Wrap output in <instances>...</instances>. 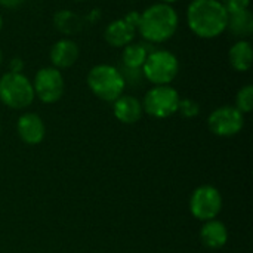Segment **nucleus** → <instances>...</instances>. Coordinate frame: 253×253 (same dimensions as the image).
I'll use <instances>...</instances> for the list:
<instances>
[{
    "mask_svg": "<svg viewBox=\"0 0 253 253\" xmlns=\"http://www.w3.org/2000/svg\"><path fill=\"white\" fill-rule=\"evenodd\" d=\"M187 24L200 39H215L227 31L228 12L219 0H193L187 9Z\"/></svg>",
    "mask_w": 253,
    "mask_h": 253,
    "instance_id": "f257e3e1",
    "label": "nucleus"
},
{
    "mask_svg": "<svg viewBox=\"0 0 253 253\" xmlns=\"http://www.w3.org/2000/svg\"><path fill=\"white\" fill-rule=\"evenodd\" d=\"M179 16L172 4L154 3L139 13L136 30L150 43H165L178 30Z\"/></svg>",
    "mask_w": 253,
    "mask_h": 253,
    "instance_id": "f03ea898",
    "label": "nucleus"
},
{
    "mask_svg": "<svg viewBox=\"0 0 253 253\" xmlns=\"http://www.w3.org/2000/svg\"><path fill=\"white\" fill-rule=\"evenodd\" d=\"M86 82L90 92L105 102H114L123 95L126 87V80L120 70L110 64H98L92 67L87 73Z\"/></svg>",
    "mask_w": 253,
    "mask_h": 253,
    "instance_id": "7ed1b4c3",
    "label": "nucleus"
},
{
    "mask_svg": "<svg viewBox=\"0 0 253 253\" xmlns=\"http://www.w3.org/2000/svg\"><path fill=\"white\" fill-rule=\"evenodd\" d=\"M33 83L22 73L7 71L0 77V101L12 110H24L34 101Z\"/></svg>",
    "mask_w": 253,
    "mask_h": 253,
    "instance_id": "20e7f679",
    "label": "nucleus"
},
{
    "mask_svg": "<svg viewBox=\"0 0 253 253\" xmlns=\"http://www.w3.org/2000/svg\"><path fill=\"white\" fill-rule=\"evenodd\" d=\"M144 77L154 86L170 84L179 71V61L175 53L166 49L148 52L147 59L142 65Z\"/></svg>",
    "mask_w": 253,
    "mask_h": 253,
    "instance_id": "39448f33",
    "label": "nucleus"
},
{
    "mask_svg": "<svg viewBox=\"0 0 253 253\" xmlns=\"http://www.w3.org/2000/svg\"><path fill=\"white\" fill-rule=\"evenodd\" d=\"M181 96L170 84L153 86L144 96L142 108L154 119H168L178 113Z\"/></svg>",
    "mask_w": 253,
    "mask_h": 253,
    "instance_id": "423d86ee",
    "label": "nucleus"
},
{
    "mask_svg": "<svg viewBox=\"0 0 253 253\" xmlns=\"http://www.w3.org/2000/svg\"><path fill=\"white\" fill-rule=\"evenodd\" d=\"M31 83L34 89V96H37L43 104H55L64 95V76L61 70L55 67L40 68Z\"/></svg>",
    "mask_w": 253,
    "mask_h": 253,
    "instance_id": "0eeeda50",
    "label": "nucleus"
},
{
    "mask_svg": "<svg viewBox=\"0 0 253 253\" xmlns=\"http://www.w3.org/2000/svg\"><path fill=\"white\" fill-rule=\"evenodd\" d=\"M222 209V196L218 188L212 185H202L196 188L190 199V212L199 221L215 219Z\"/></svg>",
    "mask_w": 253,
    "mask_h": 253,
    "instance_id": "6e6552de",
    "label": "nucleus"
},
{
    "mask_svg": "<svg viewBox=\"0 0 253 253\" xmlns=\"http://www.w3.org/2000/svg\"><path fill=\"white\" fill-rule=\"evenodd\" d=\"M208 126L212 133L222 138H230L237 135L243 129L245 114L236 107L224 105L211 113L208 119Z\"/></svg>",
    "mask_w": 253,
    "mask_h": 253,
    "instance_id": "1a4fd4ad",
    "label": "nucleus"
},
{
    "mask_svg": "<svg viewBox=\"0 0 253 253\" xmlns=\"http://www.w3.org/2000/svg\"><path fill=\"white\" fill-rule=\"evenodd\" d=\"M16 132L27 145H37L44 139L46 127L36 113H24L16 122Z\"/></svg>",
    "mask_w": 253,
    "mask_h": 253,
    "instance_id": "9d476101",
    "label": "nucleus"
},
{
    "mask_svg": "<svg viewBox=\"0 0 253 253\" xmlns=\"http://www.w3.org/2000/svg\"><path fill=\"white\" fill-rule=\"evenodd\" d=\"M79 55H80V50L76 42L70 39H61L52 46L49 58H50L52 67L58 70H65V68L73 67L77 62Z\"/></svg>",
    "mask_w": 253,
    "mask_h": 253,
    "instance_id": "9b49d317",
    "label": "nucleus"
},
{
    "mask_svg": "<svg viewBox=\"0 0 253 253\" xmlns=\"http://www.w3.org/2000/svg\"><path fill=\"white\" fill-rule=\"evenodd\" d=\"M136 28L129 24L125 18H119L111 21L104 31V39L105 42L113 46V47H125L130 44L135 39Z\"/></svg>",
    "mask_w": 253,
    "mask_h": 253,
    "instance_id": "f8f14e48",
    "label": "nucleus"
},
{
    "mask_svg": "<svg viewBox=\"0 0 253 253\" xmlns=\"http://www.w3.org/2000/svg\"><path fill=\"white\" fill-rule=\"evenodd\" d=\"M113 113L120 123L133 125L142 117L144 108L142 102L138 98L130 95H122L113 102Z\"/></svg>",
    "mask_w": 253,
    "mask_h": 253,
    "instance_id": "ddd939ff",
    "label": "nucleus"
},
{
    "mask_svg": "<svg viewBox=\"0 0 253 253\" xmlns=\"http://www.w3.org/2000/svg\"><path fill=\"white\" fill-rule=\"evenodd\" d=\"M200 240L209 249H221L228 242V230L221 221H206L200 230Z\"/></svg>",
    "mask_w": 253,
    "mask_h": 253,
    "instance_id": "4468645a",
    "label": "nucleus"
},
{
    "mask_svg": "<svg viewBox=\"0 0 253 253\" xmlns=\"http://www.w3.org/2000/svg\"><path fill=\"white\" fill-rule=\"evenodd\" d=\"M228 61H230V65L236 71L239 73L249 71L253 62V50L251 42L237 40L228 52Z\"/></svg>",
    "mask_w": 253,
    "mask_h": 253,
    "instance_id": "2eb2a0df",
    "label": "nucleus"
},
{
    "mask_svg": "<svg viewBox=\"0 0 253 253\" xmlns=\"http://www.w3.org/2000/svg\"><path fill=\"white\" fill-rule=\"evenodd\" d=\"M227 30L239 40H248L253 33V15L249 9L228 15Z\"/></svg>",
    "mask_w": 253,
    "mask_h": 253,
    "instance_id": "dca6fc26",
    "label": "nucleus"
},
{
    "mask_svg": "<svg viewBox=\"0 0 253 253\" xmlns=\"http://www.w3.org/2000/svg\"><path fill=\"white\" fill-rule=\"evenodd\" d=\"M147 55H148V50L144 44L132 42L130 44L123 47L122 61L127 70H141L147 59Z\"/></svg>",
    "mask_w": 253,
    "mask_h": 253,
    "instance_id": "f3484780",
    "label": "nucleus"
},
{
    "mask_svg": "<svg viewBox=\"0 0 253 253\" xmlns=\"http://www.w3.org/2000/svg\"><path fill=\"white\" fill-rule=\"evenodd\" d=\"M236 108L243 114L251 113L253 108V86L246 84L243 86L236 95Z\"/></svg>",
    "mask_w": 253,
    "mask_h": 253,
    "instance_id": "a211bd4d",
    "label": "nucleus"
},
{
    "mask_svg": "<svg viewBox=\"0 0 253 253\" xmlns=\"http://www.w3.org/2000/svg\"><path fill=\"white\" fill-rule=\"evenodd\" d=\"M178 111H181V114L187 119H191V117H196L199 113H200V107L196 101L193 99H188V98H184L179 101V108Z\"/></svg>",
    "mask_w": 253,
    "mask_h": 253,
    "instance_id": "6ab92c4d",
    "label": "nucleus"
},
{
    "mask_svg": "<svg viewBox=\"0 0 253 253\" xmlns=\"http://www.w3.org/2000/svg\"><path fill=\"white\" fill-rule=\"evenodd\" d=\"M221 3L225 7V10L228 12V15H230V13H234V12L249 9L251 0H221Z\"/></svg>",
    "mask_w": 253,
    "mask_h": 253,
    "instance_id": "aec40b11",
    "label": "nucleus"
},
{
    "mask_svg": "<svg viewBox=\"0 0 253 253\" xmlns=\"http://www.w3.org/2000/svg\"><path fill=\"white\" fill-rule=\"evenodd\" d=\"M24 68V61L21 58H12L9 62V71L12 73H21Z\"/></svg>",
    "mask_w": 253,
    "mask_h": 253,
    "instance_id": "412c9836",
    "label": "nucleus"
},
{
    "mask_svg": "<svg viewBox=\"0 0 253 253\" xmlns=\"http://www.w3.org/2000/svg\"><path fill=\"white\" fill-rule=\"evenodd\" d=\"M25 0H0V4L3 7H7V9H13V7H18L24 3Z\"/></svg>",
    "mask_w": 253,
    "mask_h": 253,
    "instance_id": "4be33fe9",
    "label": "nucleus"
},
{
    "mask_svg": "<svg viewBox=\"0 0 253 253\" xmlns=\"http://www.w3.org/2000/svg\"><path fill=\"white\" fill-rule=\"evenodd\" d=\"M125 19L129 22V24H132L135 28H136V25H138V21H139V13L138 12H130V13H127L126 16H125Z\"/></svg>",
    "mask_w": 253,
    "mask_h": 253,
    "instance_id": "5701e85b",
    "label": "nucleus"
},
{
    "mask_svg": "<svg viewBox=\"0 0 253 253\" xmlns=\"http://www.w3.org/2000/svg\"><path fill=\"white\" fill-rule=\"evenodd\" d=\"M175 1H178V0H160V3H166V4H172Z\"/></svg>",
    "mask_w": 253,
    "mask_h": 253,
    "instance_id": "b1692460",
    "label": "nucleus"
},
{
    "mask_svg": "<svg viewBox=\"0 0 253 253\" xmlns=\"http://www.w3.org/2000/svg\"><path fill=\"white\" fill-rule=\"evenodd\" d=\"M3 64V52L0 50V65Z\"/></svg>",
    "mask_w": 253,
    "mask_h": 253,
    "instance_id": "393cba45",
    "label": "nucleus"
},
{
    "mask_svg": "<svg viewBox=\"0 0 253 253\" xmlns=\"http://www.w3.org/2000/svg\"><path fill=\"white\" fill-rule=\"evenodd\" d=\"M1 28H3V18H1V15H0V31H1Z\"/></svg>",
    "mask_w": 253,
    "mask_h": 253,
    "instance_id": "a878e982",
    "label": "nucleus"
},
{
    "mask_svg": "<svg viewBox=\"0 0 253 253\" xmlns=\"http://www.w3.org/2000/svg\"><path fill=\"white\" fill-rule=\"evenodd\" d=\"M76 1H84V0H76Z\"/></svg>",
    "mask_w": 253,
    "mask_h": 253,
    "instance_id": "bb28decb",
    "label": "nucleus"
},
{
    "mask_svg": "<svg viewBox=\"0 0 253 253\" xmlns=\"http://www.w3.org/2000/svg\"><path fill=\"white\" fill-rule=\"evenodd\" d=\"M0 132H1V129H0Z\"/></svg>",
    "mask_w": 253,
    "mask_h": 253,
    "instance_id": "cd10ccee",
    "label": "nucleus"
}]
</instances>
